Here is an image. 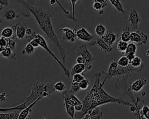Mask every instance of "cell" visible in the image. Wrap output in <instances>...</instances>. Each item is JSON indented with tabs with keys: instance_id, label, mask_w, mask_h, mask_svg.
Returning <instances> with one entry per match:
<instances>
[{
	"instance_id": "6da1fadb",
	"label": "cell",
	"mask_w": 149,
	"mask_h": 119,
	"mask_svg": "<svg viewBox=\"0 0 149 119\" xmlns=\"http://www.w3.org/2000/svg\"><path fill=\"white\" fill-rule=\"evenodd\" d=\"M104 71H97L94 74V82L91 89L86 93L85 98L82 102V109L80 111H77L74 115V118H82L86 113L95 107L109 103H118L120 104L135 106L129 101L123 99L121 98H115L109 95L103 89V85L100 81V78Z\"/></svg>"
},
{
	"instance_id": "7a4b0ae2",
	"label": "cell",
	"mask_w": 149,
	"mask_h": 119,
	"mask_svg": "<svg viewBox=\"0 0 149 119\" xmlns=\"http://www.w3.org/2000/svg\"><path fill=\"white\" fill-rule=\"evenodd\" d=\"M27 6L31 13L33 15L40 28L46 34L47 37L57 48L62 59V62L66 66V53L65 49L56 34L51 21L52 15L48 10L41 6H34L27 2Z\"/></svg>"
},
{
	"instance_id": "3957f363",
	"label": "cell",
	"mask_w": 149,
	"mask_h": 119,
	"mask_svg": "<svg viewBox=\"0 0 149 119\" xmlns=\"http://www.w3.org/2000/svg\"><path fill=\"white\" fill-rule=\"evenodd\" d=\"M53 82H39L35 81L31 86L29 95L26 98V105L27 106L38 98L49 97L55 91Z\"/></svg>"
},
{
	"instance_id": "277c9868",
	"label": "cell",
	"mask_w": 149,
	"mask_h": 119,
	"mask_svg": "<svg viewBox=\"0 0 149 119\" xmlns=\"http://www.w3.org/2000/svg\"><path fill=\"white\" fill-rule=\"evenodd\" d=\"M36 37L38 38V41H39V45L40 46L42 47L43 49H44L49 55H50L54 59V60L56 61V62L58 63V64L61 67V68L62 69L64 74L65 75H66L68 77H69L70 75V73L69 71V70L68 69V68L66 67V66H65L63 63L62 62V61H61L58 57L57 56L52 52V51L49 49V48L48 46L47 42H46L45 39H44V38L40 34H36Z\"/></svg>"
},
{
	"instance_id": "5b68a950",
	"label": "cell",
	"mask_w": 149,
	"mask_h": 119,
	"mask_svg": "<svg viewBox=\"0 0 149 119\" xmlns=\"http://www.w3.org/2000/svg\"><path fill=\"white\" fill-rule=\"evenodd\" d=\"M76 52L77 55L81 56L84 60L86 72L91 69L93 66V62L94 60V58L91 55V53L88 51L86 45L85 44H82L80 46H79Z\"/></svg>"
},
{
	"instance_id": "8992f818",
	"label": "cell",
	"mask_w": 149,
	"mask_h": 119,
	"mask_svg": "<svg viewBox=\"0 0 149 119\" xmlns=\"http://www.w3.org/2000/svg\"><path fill=\"white\" fill-rule=\"evenodd\" d=\"M76 30L74 27L73 29L69 27H61L58 29L61 34V38L64 41L70 42H74L76 40Z\"/></svg>"
},
{
	"instance_id": "52a82bcc",
	"label": "cell",
	"mask_w": 149,
	"mask_h": 119,
	"mask_svg": "<svg viewBox=\"0 0 149 119\" xmlns=\"http://www.w3.org/2000/svg\"><path fill=\"white\" fill-rule=\"evenodd\" d=\"M148 39V35L144 32L139 30L130 33V41L133 42L137 43L138 45H140L145 44Z\"/></svg>"
},
{
	"instance_id": "ba28073f",
	"label": "cell",
	"mask_w": 149,
	"mask_h": 119,
	"mask_svg": "<svg viewBox=\"0 0 149 119\" xmlns=\"http://www.w3.org/2000/svg\"><path fill=\"white\" fill-rule=\"evenodd\" d=\"M63 98L64 99V104H69L74 106L82 104L80 100L69 89H65L63 91Z\"/></svg>"
},
{
	"instance_id": "9c48e42d",
	"label": "cell",
	"mask_w": 149,
	"mask_h": 119,
	"mask_svg": "<svg viewBox=\"0 0 149 119\" xmlns=\"http://www.w3.org/2000/svg\"><path fill=\"white\" fill-rule=\"evenodd\" d=\"M90 46L93 45H97L98 47L103 52H111L112 51V46L108 44H107L102 38L100 37H97L95 39L91 41L90 43H88Z\"/></svg>"
},
{
	"instance_id": "30bf717a",
	"label": "cell",
	"mask_w": 149,
	"mask_h": 119,
	"mask_svg": "<svg viewBox=\"0 0 149 119\" xmlns=\"http://www.w3.org/2000/svg\"><path fill=\"white\" fill-rule=\"evenodd\" d=\"M76 38L84 42L90 43L93 40V36L89 32H88L84 27H81L78 30H76Z\"/></svg>"
},
{
	"instance_id": "8fae6325",
	"label": "cell",
	"mask_w": 149,
	"mask_h": 119,
	"mask_svg": "<svg viewBox=\"0 0 149 119\" xmlns=\"http://www.w3.org/2000/svg\"><path fill=\"white\" fill-rule=\"evenodd\" d=\"M128 20L133 28H137L139 24L140 21V18L137 12L133 8H131V9L129 11Z\"/></svg>"
},
{
	"instance_id": "7c38bea8",
	"label": "cell",
	"mask_w": 149,
	"mask_h": 119,
	"mask_svg": "<svg viewBox=\"0 0 149 119\" xmlns=\"http://www.w3.org/2000/svg\"><path fill=\"white\" fill-rule=\"evenodd\" d=\"M119 37V35L118 34H115L113 32L112 30H108L105 34L101 37V38L108 45L112 46L117 38Z\"/></svg>"
},
{
	"instance_id": "4fadbf2b",
	"label": "cell",
	"mask_w": 149,
	"mask_h": 119,
	"mask_svg": "<svg viewBox=\"0 0 149 119\" xmlns=\"http://www.w3.org/2000/svg\"><path fill=\"white\" fill-rule=\"evenodd\" d=\"M102 116V112L100 110L99 106L95 107L92 109L88 110L83 116L82 118L87 119H99Z\"/></svg>"
},
{
	"instance_id": "5bb4252c",
	"label": "cell",
	"mask_w": 149,
	"mask_h": 119,
	"mask_svg": "<svg viewBox=\"0 0 149 119\" xmlns=\"http://www.w3.org/2000/svg\"><path fill=\"white\" fill-rule=\"evenodd\" d=\"M16 24H13L10 27H5L2 30L0 35L7 38H13L15 39H18L16 34Z\"/></svg>"
},
{
	"instance_id": "9a60e30c",
	"label": "cell",
	"mask_w": 149,
	"mask_h": 119,
	"mask_svg": "<svg viewBox=\"0 0 149 119\" xmlns=\"http://www.w3.org/2000/svg\"><path fill=\"white\" fill-rule=\"evenodd\" d=\"M147 80L144 77H141L138 80H136L133 82L131 85L130 86V88L131 91L137 92L141 91V89L143 88V86L147 84Z\"/></svg>"
},
{
	"instance_id": "2e32d148",
	"label": "cell",
	"mask_w": 149,
	"mask_h": 119,
	"mask_svg": "<svg viewBox=\"0 0 149 119\" xmlns=\"http://www.w3.org/2000/svg\"><path fill=\"white\" fill-rule=\"evenodd\" d=\"M41 98H38L30 104L27 105L24 109H23L20 113L18 116V118H27L29 117V114L31 111L32 107L36 104V103L40 100Z\"/></svg>"
},
{
	"instance_id": "e0dca14e",
	"label": "cell",
	"mask_w": 149,
	"mask_h": 119,
	"mask_svg": "<svg viewBox=\"0 0 149 119\" xmlns=\"http://www.w3.org/2000/svg\"><path fill=\"white\" fill-rule=\"evenodd\" d=\"M137 51V46L134 43H130L127 45V48L126 49V51L124 53L125 56H126L127 59L130 61L134 57L135 53Z\"/></svg>"
},
{
	"instance_id": "ac0fdd59",
	"label": "cell",
	"mask_w": 149,
	"mask_h": 119,
	"mask_svg": "<svg viewBox=\"0 0 149 119\" xmlns=\"http://www.w3.org/2000/svg\"><path fill=\"white\" fill-rule=\"evenodd\" d=\"M27 28V26L25 23H16V34L18 39H23L25 37L26 30Z\"/></svg>"
},
{
	"instance_id": "d6986e66",
	"label": "cell",
	"mask_w": 149,
	"mask_h": 119,
	"mask_svg": "<svg viewBox=\"0 0 149 119\" xmlns=\"http://www.w3.org/2000/svg\"><path fill=\"white\" fill-rule=\"evenodd\" d=\"M129 64L133 67L135 68L138 72L141 71L144 67V65L142 62L141 59L140 57L136 56H135L130 61Z\"/></svg>"
},
{
	"instance_id": "ffe728a7",
	"label": "cell",
	"mask_w": 149,
	"mask_h": 119,
	"mask_svg": "<svg viewBox=\"0 0 149 119\" xmlns=\"http://www.w3.org/2000/svg\"><path fill=\"white\" fill-rule=\"evenodd\" d=\"M16 1L21 6V9H22L21 13L22 16H23L24 17H29L30 16L31 12H30L27 6V1L26 0H16Z\"/></svg>"
},
{
	"instance_id": "44dd1931",
	"label": "cell",
	"mask_w": 149,
	"mask_h": 119,
	"mask_svg": "<svg viewBox=\"0 0 149 119\" xmlns=\"http://www.w3.org/2000/svg\"><path fill=\"white\" fill-rule=\"evenodd\" d=\"M19 113L16 110L12 112H0V119H18Z\"/></svg>"
},
{
	"instance_id": "7402d4cb",
	"label": "cell",
	"mask_w": 149,
	"mask_h": 119,
	"mask_svg": "<svg viewBox=\"0 0 149 119\" xmlns=\"http://www.w3.org/2000/svg\"><path fill=\"white\" fill-rule=\"evenodd\" d=\"M3 16L6 20L12 21L16 18H19V14L13 9H8L5 12Z\"/></svg>"
},
{
	"instance_id": "603a6c76",
	"label": "cell",
	"mask_w": 149,
	"mask_h": 119,
	"mask_svg": "<svg viewBox=\"0 0 149 119\" xmlns=\"http://www.w3.org/2000/svg\"><path fill=\"white\" fill-rule=\"evenodd\" d=\"M1 55L5 58L9 59H15V51H13L9 47H7L5 48L1 53Z\"/></svg>"
},
{
	"instance_id": "cb8c5ba5",
	"label": "cell",
	"mask_w": 149,
	"mask_h": 119,
	"mask_svg": "<svg viewBox=\"0 0 149 119\" xmlns=\"http://www.w3.org/2000/svg\"><path fill=\"white\" fill-rule=\"evenodd\" d=\"M130 28L128 26H125L122 29V33L119 34L120 39L127 42L130 41Z\"/></svg>"
},
{
	"instance_id": "d4e9b609",
	"label": "cell",
	"mask_w": 149,
	"mask_h": 119,
	"mask_svg": "<svg viewBox=\"0 0 149 119\" xmlns=\"http://www.w3.org/2000/svg\"><path fill=\"white\" fill-rule=\"evenodd\" d=\"M72 73L73 74H76V73H83L84 72H86V66L84 64H82V63H77L76 64H75L72 69Z\"/></svg>"
},
{
	"instance_id": "484cf974",
	"label": "cell",
	"mask_w": 149,
	"mask_h": 119,
	"mask_svg": "<svg viewBox=\"0 0 149 119\" xmlns=\"http://www.w3.org/2000/svg\"><path fill=\"white\" fill-rule=\"evenodd\" d=\"M27 106L26 105V102L25 101L14 107H0V112H8V111H13V110H23Z\"/></svg>"
},
{
	"instance_id": "4316f807",
	"label": "cell",
	"mask_w": 149,
	"mask_h": 119,
	"mask_svg": "<svg viewBox=\"0 0 149 119\" xmlns=\"http://www.w3.org/2000/svg\"><path fill=\"white\" fill-rule=\"evenodd\" d=\"M139 118H147L149 119V107L144 104V106L139 110Z\"/></svg>"
},
{
	"instance_id": "83f0119b",
	"label": "cell",
	"mask_w": 149,
	"mask_h": 119,
	"mask_svg": "<svg viewBox=\"0 0 149 119\" xmlns=\"http://www.w3.org/2000/svg\"><path fill=\"white\" fill-rule=\"evenodd\" d=\"M109 2H111V3L119 11V12H120L121 13H122L125 18H127V16L125 13V12L123 9V8L122 6V3H120V1L119 0H109Z\"/></svg>"
},
{
	"instance_id": "f1b7e54d",
	"label": "cell",
	"mask_w": 149,
	"mask_h": 119,
	"mask_svg": "<svg viewBox=\"0 0 149 119\" xmlns=\"http://www.w3.org/2000/svg\"><path fill=\"white\" fill-rule=\"evenodd\" d=\"M65 1H69L71 5L72 10V17L73 19L72 21L73 22H77V20L75 18V7H76V5L79 4L81 0H65Z\"/></svg>"
},
{
	"instance_id": "f546056e",
	"label": "cell",
	"mask_w": 149,
	"mask_h": 119,
	"mask_svg": "<svg viewBox=\"0 0 149 119\" xmlns=\"http://www.w3.org/2000/svg\"><path fill=\"white\" fill-rule=\"evenodd\" d=\"M127 42H125V41H123L122 40H120L117 43V46H116V48H117V49L118 51L122 55H124L125 51H126V49L127 48Z\"/></svg>"
},
{
	"instance_id": "4dcf8cb0",
	"label": "cell",
	"mask_w": 149,
	"mask_h": 119,
	"mask_svg": "<svg viewBox=\"0 0 149 119\" xmlns=\"http://www.w3.org/2000/svg\"><path fill=\"white\" fill-rule=\"evenodd\" d=\"M36 33L34 31H33L31 28H27L26 30V33H25V37L24 38L26 39L30 42L31 39L34 38L36 37Z\"/></svg>"
},
{
	"instance_id": "1f68e13d",
	"label": "cell",
	"mask_w": 149,
	"mask_h": 119,
	"mask_svg": "<svg viewBox=\"0 0 149 119\" xmlns=\"http://www.w3.org/2000/svg\"><path fill=\"white\" fill-rule=\"evenodd\" d=\"M95 32L98 37H101L105 34L106 32V28L105 26H103L102 24H98L96 26L95 28Z\"/></svg>"
},
{
	"instance_id": "d6a6232c",
	"label": "cell",
	"mask_w": 149,
	"mask_h": 119,
	"mask_svg": "<svg viewBox=\"0 0 149 119\" xmlns=\"http://www.w3.org/2000/svg\"><path fill=\"white\" fill-rule=\"evenodd\" d=\"M65 109L66 111L67 114L72 118H74V115H75V109L74 106L72 104H64Z\"/></svg>"
},
{
	"instance_id": "836d02e7",
	"label": "cell",
	"mask_w": 149,
	"mask_h": 119,
	"mask_svg": "<svg viewBox=\"0 0 149 119\" xmlns=\"http://www.w3.org/2000/svg\"><path fill=\"white\" fill-rule=\"evenodd\" d=\"M54 88L55 91L63 92L66 89V85L62 81H58L54 84Z\"/></svg>"
},
{
	"instance_id": "e575fe53",
	"label": "cell",
	"mask_w": 149,
	"mask_h": 119,
	"mask_svg": "<svg viewBox=\"0 0 149 119\" xmlns=\"http://www.w3.org/2000/svg\"><path fill=\"white\" fill-rule=\"evenodd\" d=\"M9 38L0 35V53L6 48L8 47Z\"/></svg>"
},
{
	"instance_id": "d590c367",
	"label": "cell",
	"mask_w": 149,
	"mask_h": 119,
	"mask_svg": "<svg viewBox=\"0 0 149 119\" xmlns=\"http://www.w3.org/2000/svg\"><path fill=\"white\" fill-rule=\"evenodd\" d=\"M106 6L104 5H103L101 3L97 2H94L93 3V8H94V9L98 11L99 12L100 15L103 14V13H104L103 9Z\"/></svg>"
},
{
	"instance_id": "8d00e7d4",
	"label": "cell",
	"mask_w": 149,
	"mask_h": 119,
	"mask_svg": "<svg viewBox=\"0 0 149 119\" xmlns=\"http://www.w3.org/2000/svg\"><path fill=\"white\" fill-rule=\"evenodd\" d=\"M34 52V48L31 45L30 42H28L25 46L23 50L22 51V54L31 55Z\"/></svg>"
},
{
	"instance_id": "74e56055",
	"label": "cell",
	"mask_w": 149,
	"mask_h": 119,
	"mask_svg": "<svg viewBox=\"0 0 149 119\" xmlns=\"http://www.w3.org/2000/svg\"><path fill=\"white\" fill-rule=\"evenodd\" d=\"M117 63L119 66H120L122 67H126L129 64V60L127 59V57L124 55L120 57L118 59V60L117 61Z\"/></svg>"
},
{
	"instance_id": "f35d334b",
	"label": "cell",
	"mask_w": 149,
	"mask_h": 119,
	"mask_svg": "<svg viewBox=\"0 0 149 119\" xmlns=\"http://www.w3.org/2000/svg\"><path fill=\"white\" fill-rule=\"evenodd\" d=\"M69 90L71 92H72L74 94L78 92L80 90V88L79 86V82H72Z\"/></svg>"
},
{
	"instance_id": "ab89813d",
	"label": "cell",
	"mask_w": 149,
	"mask_h": 119,
	"mask_svg": "<svg viewBox=\"0 0 149 119\" xmlns=\"http://www.w3.org/2000/svg\"><path fill=\"white\" fill-rule=\"evenodd\" d=\"M89 84H90L89 80L88 79L84 78L83 80L79 82V86H80V89L86 90L88 87Z\"/></svg>"
},
{
	"instance_id": "60d3db41",
	"label": "cell",
	"mask_w": 149,
	"mask_h": 119,
	"mask_svg": "<svg viewBox=\"0 0 149 119\" xmlns=\"http://www.w3.org/2000/svg\"><path fill=\"white\" fill-rule=\"evenodd\" d=\"M84 78V76L80 73H76L73 74V77H72V82H79L81 80H83Z\"/></svg>"
},
{
	"instance_id": "b9f144b4",
	"label": "cell",
	"mask_w": 149,
	"mask_h": 119,
	"mask_svg": "<svg viewBox=\"0 0 149 119\" xmlns=\"http://www.w3.org/2000/svg\"><path fill=\"white\" fill-rule=\"evenodd\" d=\"M30 42L31 44V45L34 48H38L40 46V45H39V41H38V38L36 37L34 38H33V39H31L30 42Z\"/></svg>"
},
{
	"instance_id": "7bdbcfd3",
	"label": "cell",
	"mask_w": 149,
	"mask_h": 119,
	"mask_svg": "<svg viewBox=\"0 0 149 119\" xmlns=\"http://www.w3.org/2000/svg\"><path fill=\"white\" fill-rule=\"evenodd\" d=\"M6 92L3 91L0 92V103L6 102Z\"/></svg>"
},
{
	"instance_id": "ee69618b",
	"label": "cell",
	"mask_w": 149,
	"mask_h": 119,
	"mask_svg": "<svg viewBox=\"0 0 149 119\" xmlns=\"http://www.w3.org/2000/svg\"><path fill=\"white\" fill-rule=\"evenodd\" d=\"M76 62L78 63H82V64H84V63H85L84 59L80 55H78V56L77 57Z\"/></svg>"
},
{
	"instance_id": "f6af8a7d",
	"label": "cell",
	"mask_w": 149,
	"mask_h": 119,
	"mask_svg": "<svg viewBox=\"0 0 149 119\" xmlns=\"http://www.w3.org/2000/svg\"><path fill=\"white\" fill-rule=\"evenodd\" d=\"M94 2H97L99 3H101L103 5H104L105 6H107V4H108V2L107 0H94Z\"/></svg>"
},
{
	"instance_id": "bcb514c9",
	"label": "cell",
	"mask_w": 149,
	"mask_h": 119,
	"mask_svg": "<svg viewBox=\"0 0 149 119\" xmlns=\"http://www.w3.org/2000/svg\"><path fill=\"white\" fill-rule=\"evenodd\" d=\"M0 3L4 6H7L8 5V0H0Z\"/></svg>"
},
{
	"instance_id": "7dc6e473",
	"label": "cell",
	"mask_w": 149,
	"mask_h": 119,
	"mask_svg": "<svg viewBox=\"0 0 149 119\" xmlns=\"http://www.w3.org/2000/svg\"><path fill=\"white\" fill-rule=\"evenodd\" d=\"M35 1H36V0H28V2L29 3H30L31 4V3H33V4L35 2Z\"/></svg>"
},
{
	"instance_id": "c3c4849f",
	"label": "cell",
	"mask_w": 149,
	"mask_h": 119,
	"mask_svg": "<svg viewBox=\"0 0 149 119\" xmlns=\"http://www.w3.org/2000/svg\"><path fill=\"white\" fill-rule=\"evenodd\" d=\"M146 56H149V49L147 50V51L146 52Z\"/></svg>"
},
{
	"instance_id": "681fc988",
	"label": "cell",
	"mask_w": 149,
	"mask_h": 119,
	"mask_svg": "<svg viewBox=\"0 0 149 119\" xmlns=\"http://www.w3.org/2000/svg\"><path fill=\"white\" fill-rule=\"evenodd\" d=\"M2 6H3V5H1V4L0 3V12L1 11V10H2V8H3Z\"/></svg>"
},
{
	"instance_id": "f907efd6",
	"label": "cell",
	"mask_w": 149,
	"mask_h": 119,
	"mask_svg": "<svg viewBox=\"0 0 149 119\" xmlns=\"http://www.w3.org/2000/svg\"><path fill=\"white\" fill-rule=\"evenodd\" d=\"M3 23V20L2 19V18L0 17V23Z\"/></svg>"
},
{
	"instance_id": "816d5d0a",
	"label": "cell",
	"mask_w": 149,
	"mask_h": 119,
	"mask_svg": "<svg viewBox=\"0 0 149 119\" xmlns=\"http://www.w3.org/2000/svg\"><path fill=\"white\" fill-rule=\"evenodd\" d=\"M141 95H142L143 96H145V95H146L145 92H141Z\"/></svg>"
}]
</instances>
